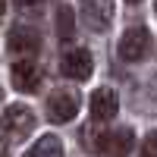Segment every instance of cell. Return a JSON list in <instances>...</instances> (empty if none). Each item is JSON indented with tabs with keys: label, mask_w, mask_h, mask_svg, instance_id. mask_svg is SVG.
Here are the masks:
<instances>
[{
	"label": "cell",
	"mask_w": 157,
	"mask_h": 157,
	"mask_svg": "<svg viewBox=\"0 0 157 157\" xmlns=\"http://www.w3.org/2000/svg\"><path fill=\"white\" fill-rule=\"evenodd\" d=\"M0 129H3L6 135H13V138H25L35 129L32 107H25V104H13V107H6L3 120H0Z\"/></svg>",
	"instance_id": "obj_5"
},
{
	"label": "cell",
	"mask_w": 157,
	"mask_h": 157,
	"mask_svg": "<svg viewBox=\"0 0 157 157\" xmlns=\"http://www.w3.org/2000/svg\"><path fill=\"white\" fill-rule=\"evenodd\" d=\"M141 157H157V132H151L141 145Z\"/></svg>",
	"instance_id": "obj_13"
},
{
	"label": "cell",
	"mask_w": 157,
	"mask_h": 157,
	"mask_svg": "<svg viewBox=\"0 0 157 157\" xmlns=\"http://www.w3.org/2000/svg\"><path fill=\"white\" fill-rule=\"evenodd\" d=\"M129 3H138V0H129Z\"/></svg>",
	"instance_id": "obj_17"
},
{
	"label": "cell",
	"mask_w": 157,
	"mask_h": 157,
	"mask_svg": "<svg viewBox=\"0 0 157 157\" xmlns=\"http://www.w3.org/2000/svg\"><path fill=\"white\" fill-rule=\"evenodd\" d=\"M72 29H75V19H72V10L63 3L57 6V35L60 38H72Z\"/></svg>",
	"instance_id": "obj_11"
},
{
	"label": "cell",
	"mask_w": 157,
	"mask_h": 157,
	"mask_svg": "<svg viewBox=\"0 0 157 157\" xmlns=\"http://www.w3.org/2000/svg\"><path fill=\"white\" fill-rule=\"evenodd\" d=\"M148 50H151V35H148V29H129V32L120 38V57H123L126 63L145 60Z\"/></svg>",
	"instance_id": "obj_6"
},
{
	"label": "cell",
	"mask_w": 157,
	"mask_h": 157,
	"mask_svg": "<svg viewBox=\"0 0 157 157\" xmlns=\"http://www.w3.org/2000/svg\"><path fill=\"white\" fill-rule=\"evenodd\" d=\"M25 157H63V145L57 135H44L25 151Z\"/></svg>",
	"instance_id": "obj_10"
},
{
	"label": "cell",
	"mask_w": 157,
	"mask_h": 157,
	"mask_svg": "<svg viewBox=\"0 0 157 157\" xmlns=\"http://www.w3.org/2000/svg\"><path fill=\"white\" fill-rule=\"evenodd\" d=\"M0 104H3V91H0Z\"/></svg>",
	"instance_id": "obj_16"
},
{
	"label": "cell",
	"mask_w": 157,
	"mask_h": 157,
	"mask_svg": "<svg viewBox=\"0 0 157 157\" xmlns=\"http://www.w3.org/2000/svg\"><path fill=\"white\" fill-rule=\"evenodd\" d=\"M6 47L13 57H35L41 50V35H38L32 25H16L6 38Z\"/></svg>",
	"instance_id": "obj_7"
},
{
	"label": "cell",
	"mask_w": 157,
	"mask_h": 157,
	"mask_svg": "<svg viewBox=\"0 0 157 157\" xmlns=\"http://www.w3.org/2000/svg\"><path fill=\"white\" fill-rule=\"evenodd\" d=\"M120 113V101H116L113 88H98L91 94V116L94 120H113Z\"/></svg>",
	"instance_id": "obj_9"
},
{
	"label": "cell",
	"mask_w": 157,
	"mask_h": 157,
	"mask_svg": "<svg viewBox=\"0 0 157 157\" xmlns=\"http://www.w3.org/2000/svg\"><path fill=\"white\" fill-rule=\"evenodd\" d=\"M78 104H82V98H78V91L69 88V85L50 91V98H47V120L50 123H69V120H75Z\"/></svg>",
	"instance_id": "obj_1"
},
{
	"label": "cell",
	"mask_w": 157,
	"mask_h": 157,
	"mask_svg": "<svg viewBox=\"0 0 157 157\" xmlns=\"http://www.w3.org/2000/svg\"><path fill=\"white\" fill-rule=\"evenodd\" d=\"M0 157H10V148H6V141L0 138Z\"/></svg>",
	"instance_id": "obj_14"
},
{
	"label": "cell",
	"mask_w": 157,
	"mask_h": 157,
	"mask_svg": "<svg viewBox=\"0 0 157 157\" xmlns=\"http://www.w3.org/2000/svg\"><path fill=\"white\" fill-rule=\"evenodd\" d=\"M94 148L104 157H129L135 148V135L132 129H110V132H101L94 138Z\"/></svg>",
	"instance_id": "obj_2"
},
{
	"label": "cell",
	"mask_w": 157,
	"mask_h": 157,
	"mask_svg": "<svg viewBox=\"0 0 157 157\" xmlns=\"http://www.w3.org/2000/svg\"><path fill=\"white\" fill-rule=\"evenodd\" d=\"M154 13H157V3H154Z\"/></svg>",
	"instance_id": "obj_18"
},
{
	"label": "cell",
	"mask_w": 157,
	"mask_h": 157,
	"mask_svg": "<svg viewBox=\"0 0 157 157\" xmlns=\"http://www.w3.org/2000/svg\"><path fill=\"white\" fill-rule=\"evenodd\" d=\"M13 3H16V10L22 13V16H29V19H35V16L44 13V0H13Z\"/></svg>",
	"instance_id": "obj_12"
},
{
	"label": "cell",
	"mask_w": 157,
	"mask_h": 157,
	"mask_svg": "<svg viewBox=\"0 0 157 157\" xmlns=\"http://www.w3.org/2000/svg\"><path fill=\"white\" fill-rule=\"evenodd\" d=\"M3 10H6V0H0V19H3Z\"/></svg>",
	"instance_id": "obj_15"
},
{
	"label": "cell",
	"mask_w": 157,
	"mask_h": 157,
	"mask_svg": "<svg viewBox=\"0 0 157 157\" xmlns=\"http://www.w3.org/2000/svg\"><path fill=\"white\" fill-rule=\"evenodd\" d=\"M63 72L69 78H75V82H85V78H91V72H94V57H91L85 47L66 50V54H63Z\"/></svg>",
	"instance_id": "obj_8"
},
{
	"label": "cell",
	"mask_w": 157,
	"mask_h": 157,
	"mask_svg": "<svg viewBox=\"0 0 157 157\" xmlns=\"http://www.w3.org/2000/svg\"><path fill=\"white\" fill-rule=\"evenodd\" d=\"M10 75H13V88H16V91H25V94H32V91L41 88L44 69L38 66V60H32V57H19L16 63H13Z\"/></svg>",
	"instance_id": "obj_3"
},
{
	"label": "cell",
	"mask_w": 157,
	"mask_h": 157,
	"mask_svg": "<svg viewBox=\"0 0 157 157\" xmlns=\"http://www.w3.org/2000/svg\"><path fill=\"white\" fill-rule=\"evenodd\" d=\"M78 13H82L85 29L107 32L113 22V0H78Z\"/></svg>",
	"instance_id": "obj_4"
}]
</instances>
